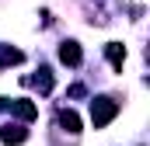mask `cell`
<instances>
[{
	"label": "cell",
	"mask_w": 150,
	"mask_h": 146,
	"mask_svg": "<svg viewBox=\"0 0 150 146\" xmlns=\"http://www.w3.org/2000/svg\"><path fill=\"white\" fill-rule=\"evenodd\" d=\"M115 115H119V105L112 98H94L91 101V122H94V129H105Z\"/></svg>",
	"instance_id": "1"
},
{
	"label": "cell",
	"mask_w": 150,
	"mask_h": 146,
	"mask_svg": "<svg viewBox=\"0 0 150 146\" xmlns=\"http://www.w3.org/2000/svg\"><path fill=\"white\" fill-rule=\"evenodd\" d=\"M11 115H18L21 122H32L38 115V108H35V101H25V98H18V101H11Z\"/></svg>",
	"instance_id": "2"
},
{
	"label": "cell",
	"mask_w": 150,
	"mask_h": 146,
	"mask_svg": "<svg viewBox=\"0 0 150 146\" xmlns=\"http://www.w3.org/2000/svg\"><path fill=\"white\" fill-rule=\"evenodd\" d=\"M59 59H63L67 66H80V59H84V56H80V45H77V42H63V45H59Z\"/></svg>",
	"instance_id": "3"
},
{
	"label": "cell",
	"mask_w": 150,
	"mask_h": 146,
	"mask_svg": "<svg viewBox=\"0 0 150 146\" xmlns=\"http://www.w3.org/2000/svg\"><path fill=\"white\" fill-rule=\"evenodd\" d=\"M59 125H63L70 136H77V132H80V118H77V111L63 108V111H59Z\"/></svg>",
	"instance_id": "4"
},
{
	"label": "cell",
	"mask_w": 150,
	"mask_h": 146,
	"mask_svg": "<svg viewBox=\"0 0 150 146\" xmlns=\"http://www.w3.org/2000/svg\"><path fill=\"white\" fill-rule=\"evenodd\" d=\"M28 139V132L21 129V125H7V129H0V143H25Z\"/></svg>",
	"instance_id": "5"
},
{
	"label": "cell",
	"mask_w": 150,
	"mask_h": 146,
	"mask_svg": "<svg viewBox=\"0 0 150 146\" xmlns=\"http://www.w3.org/2000/svg\"><path fill=\"white\" fill-rule=\"evenodd\" d=\"M105 52H108V59H112L115 70H122V63H126V49H122L119 42H108V45H105Z\"/></svg>",
	"instance_id": "6"
},
{
	"label": "cell",
	"mask_w": 150,
	"mask_h": 146,
	"mask_svg": "<svg viewBox=\"0 0 150 146\" xmlns=\"http://www.w3.org/2000/svg\"><path fill=\"white\" fill-rule=\"evenodd\" d=\"M25 56L18 52V49H11V45H0V66H14V63H21Z\"/></svg>",
	"instance_id": "7"
},
{
	"label": "cell",
	"mask_w": 150,
	"mask_h": 146,
	"mask_svg": "<svg viewBox=\"0 0 150 146\" xmlns=\"http://www.w3.org/2000/svg\"><path fill=\"white\" fill-rule=\"evenodd\" d=\"M35 87L42 91V94H49V91H52V73H49V70H38V77H35Z\"/></svg>",
	"instance_id": "8"
}]
</instances>
